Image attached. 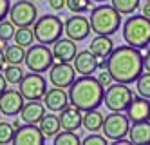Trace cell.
Masks as SVG:
<instances>
[{
  "instance_id": "cell-12",
  "label": "cell",
  "mask_w": 150,
  "mask_h": 145,
  "mask_svg": "<svg viewBox=\"0 0 150 145\" xmlns=\"http://www.w3.org/2000/svg\"><path fill=\"white\" fill-rule=\"evenodd\" d=\"M91 31H92L91 20L85 18L83 15H72L65 20V35L74 42H81L89 38Z\"/></svg>"
},
{
  "instance_id": "cell-3",
  "label": "cell",
  "mask_w": 150,
  "mask_h": 145,
  "mask_svg": "<svg viewBox=\"0 0 150 145\" xmlns=\"http://www.w3.org/2000/svg\"><path fill=\"white\" fill-rule=\"evenodd\" d=\"M121 13L114 6H96L91 9V27L96 35H114L120 31Z\"/></svg>"
},
{
  "instance_id": "cell-38",
  "label": "cell",
  "mask_w": 150,
  "mask_h": 145,
  "mask_svg": "<svg viewBox=\"0 0 150 145\" xmlns=\"http://www.w3.org/2000/svg\"><path fill=\"white\" fill-rule=\"evenodd\" d=\"M143 65H145V71L150 73V49L143 54Z\"/></svg>"
},
{
  "instance_id": "cell-15",
  "label": "cell",
  "mask_w": 150,
  "mask_h": 145,
  "mask_svg": "<svg viewBox=\"0 0 150 145\" xmlns=\"http://www.w3.org/2000/svg\"><path fill=\"white\" fill-rule=\"evenodd\" d=\"M44 105L49 111H52V113H60V111H63L67 105H71L69 93H65V89H62V87L47 89V93L44 96Z\"/></svg>"
},
{
  "instance_id": "cell-11",
  "label": "cell",
  "mask_w": 150,
  "mask_h": 145,
  "mask_svg": "<svg viewBox=\"0 0 150 145\" xmlns=\"http://www.w3.org/2000/svg\"><path fill=\"white\" fill-rule=\"evenodd\" d=\"M76 80V69L69 62H56L49 69V82L54 87H71L72 82Z\"/></svg>"
},
{
  "instance_id": "cell-27",
  "label": "cell",
  "mask_w": 150,
  "mask_h": 145,
  "mask_svg": "<svg viewBox=\"0 0 150 145\" xmlns=\"http://www.w3.org/2000/svg\"><path fill=\"white\" fill-rule=\"evenodd\" d=\"M4 76H6L7 84L18 85L20 82H22V78H24V71H22V67H20V65H16V64H9L7 67H4Z\"/></svg>"
},
{
  "instance_id": "cell-23",
  "label": "cell",
  "mask_w": 150,
  "mask_h": 145,
  "mask_svg": "<svg viewBox=\"0 0 150 145\" xmlns=\"http://www.w3.org/2000/svg\"><path fill=\"white\" fill-rule=\"evenodd\" d=\"M103 121L105 116L100 113L98 109H92V111H85L83 114V127L87 129L89 132H98L103 129Z\"/></svg>"
},
{
  "instance_id": "cell-32",
  "label": "cell",
  "mask_w": 150,
  "mask_h": 145,
  "mask_svg": "<svg viewBox=\"0 0 150 145\" xmlns=\"http://www.w3.org/2000/svg\"><path fill=\"white\" fill-rule=\"evenodd\" d=\"M16 26L13 24L11 20H2L0 22V40H4V42H9L13 36H15V29Z\"/></svg>"
},
{
  "instance_id": "cell-25",
  "label": "cell",
  "mask_w": 150,
  "mask_h": 145,
  "mask_svg": "<svg viewBox=\"0 0 150 145\" xmlns=\"http://www.w3.org/2000/svg\"><path fill=\"white\" fill-rule=\"evenodd\" d=\"M15 44L22 47H31L33 42H36V36H35V31L31 29V26H25V27H18V31H15V36H13Z\"/></svg>"
},
{
  "instance_id": "cell-14",
  "label": "cell",
  "mask_w": 150,
  "mask_h": 145,
  "mask_svg": "<svg viewBox=\"0 0 150 145\" xmlns=\"http://www.w3.org/2000/svg\"><path fill=\"white\" fill-rule=\"evenodd\" d=\"M24 96L20 91H13V89H6L0 94V113L4 116H16L22 113L24 109Z\"/></svg>"
},
{
  "instance_id": "cell-35",
  "label": "cell",
  "mask_w": 150,
  "mask_h": 145,
  "mask_svg": "<svg viewBox=\"0 0 150 145\" xmlns=\"http://www.w3.org/2000/svg\"><path fill=\"white\" fill-rule=\"evenodd\" d=\"M98 80H100V84H101L103 87H109L110 84H114V76L110 74L109 69H101L100 74H98Z\"/></svg>"
},
{
  "instance_id": "cell-6",
  "label": "cell",
  "mask_w": 150,
  "mask_h": 145,
  "mask_svg": "<svg viewBox=\"0 0 150 145\" xmlns=\"http://www.w3.org/2000/svg\"><path fill=\"white\" fill-rule=\"evenodd\" d=\"M132 89L128 87V84H110L109 87L105 89V96H103V104L105 107L110 111H117V113H123V111H127V107L130 105L132 102Z\"/></svg>"
},
{
  "instance_id": "cell-22",
  "label": "cell",
  "mask_w": 150,
  "mask_h": 145,
  "mask_svg": "<svg viewBox=\"0 0 150 145\" xmlns=\"http://www.w3.org/2000/svg\"><path fill=\"white\" fill-rule=\"evenodd\" d=\"M91 53H94L96 56H110V53L114 51V42L109 35H96L91 40V46H89Z\"/></svg>"
},
{
  "instance_id": "cell-4",
  "label": "cell",
  "mask_w": 150,
  "mask_h": 145,
  "mask_svg": "<svg viewBox=\"0 0 150 145\" xmlns=\"http://www.w3.org/2000/svg\"><path fill=\"white\" fill-rule=\"evenodd\" d=\"M123 40L136 49H146L150 44V18L145 15L128 16L123 24Z\"/></svg>"
},
{
  "instance_id": "cell-9",
  "label": "cell",
  "mask_w": 150,
  "mask_h": 145,
  "mask_svg": "<svg viewBox=\"0 0 150 145\" xmlns=\"http://www.w3.org/2000/svg\"><path fill=\"white\" fill-rule=\"evenodd\" d=\"M128 129H130V118L127 114H121L117 111H112V114L105 116V121H103V134L116 141V140H121L125 136H128Z\"/></svg>"
},
{
  "instance_id": "cell-28",
  "label": "cell",
  "mask_w": 150,
  "mask_h": 145,
  "mask_svg": "<svg viewBox=\"0 0 150 145\" xmlns=\"http://www.w3.org/2000/svg\"><path fill=\"white\" fill-rule=\"evenodd\" d=\"M80 141L76 131H62L54 136V145H80Z\"/></svg>"
},
{
  "instance_id": "cell-20",
  "label": "cell",
  "mask_w": 150,
  "mask_h": 145,
  "mask_svg": "<svg viewBox=\"0 0 150 145\" xmlns=\"http://www.w3.org/2000/svg\"><path fill=\"white\" fill-rule=\"evenodd\" d=\"M45 105L40 102V100H33V102H27L24 104V109H22V120L25 124H40L42 118L45 116Z\"/></svg>"
},
{
  "instance_id": "cell-33",
  "label": "cell",
  "mask_w": 150,
  "mask_h": 145,
  "mask_svg": "<svg viewBox=\"0 0 150 145\" xmlns=\"http://www.w3.org/2000/svg\"><path fill=\"white\" fill-rule=\"evenodd\" d=\"M92 0H67V7L71 13H85L91 9Z\"/></svg>"
},
{
  "instance_id": "cell-13",
  "label": "cell",
  "mask_w": 150,
  "mask_h": 145,
  "mask_svg": "<svg viewBox=\"0 0 150 145\" xmlns=\"http://www.w3.org/2000/svg\"><path fill=\"white\" fill-rule=\"evenodd\" d=\"M13 143H16V145H42V143H45V134L42 132L40 127H36V124H25V125H20L15 131Z\"/></svg>"
},
{
  "instance_id": "cell-16",
  "label": "cell",
  "mask_w": 150,
  "mask_h": 145,
  "mask_svg": "<svg viewBox=\"0 0 150 145\" xmlns=\"http://www.w3.org/2000/svg\"><path fill=\"white\" fill-rule=\"evenodd\" d=\"M125 113L130 118V121H146V120H150V102H148V98L134 96Z\"/></svg>"
},
{
  "instance_id": "cell-21",
  "label": "cell",
  "mask_w": 150,
  "mask_h": 145,
  "mask_svg": "<svg viewBox=\"0 0 150 145\" xmlns=\"http://www.w3.org/2000/svg\"><path fill=\"white\" fill-rule=\"evenodd\" d=\"M128 138L132 143L139 145L150 143V121H132L130 129H128Z\"/></svg>"
},
{
  "instance_id": "cell-34",
  "label": "cell",
  "mask_w": 150,
  "mask_h": 145,
  "mask_svg": "<svg viewBox=\"0 0 150 145\" xmlns=\"http://www.w3.org/2000/svg\"><path fill=\"white\" fill-rule=\"evenodd\" d=\"M107 138L105 134H96V132H91L89 136H85L83 138V145H107Z\"/></svg>"
},
{
  "instance_id": "cell-1",
  "label": "cell",
  "mask_w": 150,
  "mask_h": 145,
  "mask_svg": "<svg viewBox=\"0 0 150 145\" xmlns=\"http://www.w3.org/2000/svg\"><path fill=\"white\" fill-rule=\"evenodd\" d=\"M107 69L114 76V82L134 84L145 71L143 54L139 53V49L128 46V44L114 47L109 60H107Z\"/></svg>"
},
{
  "instance_id": "cell-7",
  "label": "cell",
  "mask_w": 150,
  "mask_h": 145,
  "mask_svg": "<svg viewBox=\"0 0 150 145\" xmlns=\"http://www.w3.org/2000/svg\"><path fill=\"white\" fill-rule=\"evenodd\" d=\"M52 64H54V54H52V51L45 44L31 46L25 53V65L33 73H44V71L51 69Z\"/></svg>"
},
{
  "instance_id": "cell-26",
  "label": "cell",
  "mask_w": 150,
  "mask_h": 145,
  "mask_svg": "<svg viewBox=\"0 0 150 145\" xmlns=\"http://www.w3.org/2000/svg\"><path fill=\"white\" fill-rule=\"evenodd\" d=\"M25 53L27 51H24V47L18 46V44H15V46H7L6 47V62L20 65L22 62H25Z\"/></svg>"
},
{
  "instance_id": "cell-29",
  "label": "cell",
  "mask_w": 150,
  "mask_h": 145,
  "mask_svg": "<svg viewBox=\"0 0 150 145\" xmlns=\"http://www.w3.org/2000/svg\"><path fill=\"white\" fill-rule=\"evenodd\" d=\"M112 6L121 15H130L139 7V0H112Z\"/></svg>"
},
{
  "instance_id": "cell-44",
  "label": "cell",
  "mask_w": 150,
  "mask_h": 145,
  "mask_svg": "<svg viewBox=\"0 0 150 145\" xmlns=\"http://www.w3.org/2000/svg\"><path fill=\"white\" fill-rule=\"evenodd\" d=\"M146 2H150V0H146Z\"/></svg>"
},
{
  "instance_id": "cell-5",
  "label": "cell",
  "mask_w": 150,
  "mask_h": 145,
  "mask_svg": "<svg viewBox=\"0 0 150 145\" xmlns=\"http://www.w3.org/2000/svg\"><path fill=\"white\" fill-rule=\"evenodd\" d=\"M33 31H35L36 42L51 46V44H54L56 40L62 38V33L65 31V24L56 15H44L33 24Z\"/></svg>"
},
{
  "instance_id": "cell-43",
  "label": "cell",
  "mask_w": 150,
  "mask_h": 145,
  "mask_svg": "<svg viewBox=\"0 0 150 145\" xmlns=\"http://www.w3.org/2000/svg\"><path fill=\"white\" fill-rule=\"evenodd\" d=\"M92 2H105V0H92Z\"/></svg>"
},
{
  "instance_id": "cell-30",
  "label": "cell",
  "mask_w": 150,
  "mask_h": 145,
  "mask_svg": "<svg viewBox=\"0 0 150 145\" xmlns=\"http://www.w3.org/2000/svg\"><path fill=\"white\" fill-rule=\"evenodd\" d=\"M136 89H137V94L139 96H145L150 100V73H143L141 76L136 80Z\"/></svg>"
},
{
  "instance_id": "cell-17",
  "label": "cell",
  "mask_w": 150,
  "mask_h": 145,
  "mask_svg": "<svg viewBox=\"0 0 150 145\" xmlns=\"http://www.w3.org/2000/svg\"><path fill=\"white\" fill-rule=\"evenodd\" d=\"M83 111L78 109L76 105H67L63 111H60V124L63 131H76L83 125Z\"/></svg>"
},
{
  "instance_id": "cell-42",
  "label": "cell",
  "mask_w": 150,
  "mask_h": 145,
  "mask_svg": "<svg viewBox=\"0 0 150 145\" xmlns=\"http://www.w3.org/2000/svg\"><path fill=\"white\" fill-rule=\"evenodd\" d=\"M13 125H15V129H18V127H20V125H22V124H20V121H18V120H15V121H13Z\"/></svg>"
},
{
  "instance_id": "cell-19",
  "label": "cell",
  "mask_w": 150,
  "mask_h": 145,
  "mask_svg": "<svg viewBox=\"0 0 150 145\" xmlns=\"http://www.w3.org/2000/svg\"><path fill=\"white\" fill-rule=\"evenodd\" d=\"M52 54L56 62H72L76 56V42L67 38H60L52 44Z\"/></svg>"
},
{
  "instance_id": "cell-39",
  "label": "cell",
  "mask_w": 150,
  "mask_h": 145,
  "mask_svg": "<svg viewBox=\"0 0 150 145\" xmlns=\"http://www.w3.org/2000/svg\"><path fill=\"white\" fill-rule=\"evenodd\" d=\"M6 89H7V80H6L4 74H0V94H2Z\"/></svg>"
},
{
  "instance_id": "cell-36",
  "label": "cell",
  "mask_w": 150,
  "mask_h": 145,
  "mask_svg": "<svg viewBox=\"0 0 150 145\" xmlns=\"http://www.w3.org/2000/svg\"><path fill=\"white\" fill-rule=\"evenodd\" d=\"M9 9H11L9 0H0V22L6 20V16L9 15Z\"/></svg>"
},
{
  "instance_id": "cell-24",
  "label": "cell",
  "mask_w": 150,
  "mask_h": 145,
  "mask_svg": "<svg viewBox=\"0 0 150 145\" xmlns=\"http://www.w3.org/2000/svg\"><path fill=\"white\" fill-rule=\"evenodd\" d=\"M38 127L42 129V132L45 134V138H54L58 132L62 131V124H60V116L56 114H45L42 118V121L38 124Z\"/></svg>"
},
{
  "instance_id": "cell-10",
  "label": "cell",
  "mask_w": 150,
  "mask_h": 145,
  "mask_svg": "<svg viewBox=\"0 0 150 145\" xmlns=\"http://www.w3.org/2000/svg\"><path fill=\"white\" fill-rule=\"evenodd\" d=\"M38 16V9L33 2L29 0H18L16 4L11 6L9 9V20L13 22L16 27H25V26H33Z\"/></svg>"
},
{
  "instance_id": "cell-40",
  "label": "cell",
  "mask_w": 150,
  "mask_h": 145,
  "mask_svg": "<svg viewBox=\"0 0 150 145\" xmlns=\"http://www.w3.org/2000/svg\"><path fill=\"white\" fill-rule=\"evenodd\" d=\"M141 13H143L145 16H148V18H150V2H146V4L143 6V9H141Z\"/></svg>"
},
{
  "instance_id": "cell-2",
  "label": "cell",
  "mask_w": 150,
  "mask_h": 145,
  "mask_svg": "<svg viewBox=\"0 0 150 145\" xmlns=\"http://www.w3.org/2000/svg\"><path fill=\"white\" fill-rule=\"evenodd\" d=\"M103 96H105V87L92 74H87V76L81 74L69 87L71 104L76 105L78 109H81L83 113L85 111L98 109L103 104Z\"/></svg>"
},
{
  "instance_id": "cell-37",
  "label": "cell",
  "mask_w": 150,
  "mask_h": 145,
  "mask_svg": "<svg viewBox=\"0 0 150 145\" xmlns=\"http://www.w3.org/2000/svg\"><path fill=\"white\" fill-rule=\"evenodd\" d=\"M49 6L52 11H62L67 6V0H49Z\"/></svg>"
},
{
  "instance_id": "cell-31",
  "label": "cell",
  "mask_w": 150,
  "mask_h": 145,
  "mask_svg": "<svg viewBox=\"0 0 150 145\" xmlns=\"http://www.w3.org/2000/svg\"><path fill=\"white\" fill-rule=\"evenodd\" d=\"M15 125L7 124V121H0V145L4 143H11L15 138Z\"/></svg>"
},
{
  "instance_id": "cell-8",
  "label": "cell",
  "mask_w": 150,
  "mask_h": 145,
  "mask_svg": "<svg viewBox=\"0 0 150 145\" xmlns=\"http://www.w3.org/2000/svg\"><path fill=\"white\" fill-rule=\"evenodd\" d=\"M18 91L29 102H33V100H44V96L47 93V82L40 73L31 71L29 74H24L22 82L18 84Z\"/></svg>"
},
{
  "instance_id": "cell-41",
  "label": "cell",
  "mask_w": 150,
  "mask_h": 145,
  "mask_svg": "<svg viewBox=\"0 0 150 145\" xmlns=\"http://www.w3.org/2000/svg\"><path fill=\"white\" fill-rule=\"evenodd\" d=\"M4 64H6V53L0 49V71L4 69Z\"/></svg>"
},
{
  "instance_id": "cell-45",
  "label": "cell",
  "mask_w": 150,
  "mask_h": 145,
  "mask_svg": "<svg viewBox=\"0 0 150 145\" xmlns=\"http://www.w3.org/2000/svg\"><path fill=\"white\" fill-rule=\"evenodd\" d=\"M0 116H2V113H0Z\"/></svg>"
},
{
  "instance_id": "cell-18",
  "label": "cell",
  "mask_w": 150,
  "mask_h": 145,
  "mask_svg": "<svg viewBox=\"0 0 150 145\" xmlns=\"http://www.w3.org/2000/svg\"><path fill=\"white\" fill-rule=\"evenodd\" d=\"M74 69H76L78 74H92L96 69H98V60H96V54L91 53V49H85V51H80L76 53L74 56Z\"/></svg>"
}]
</instances>
